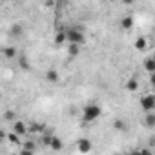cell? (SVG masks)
Instances as JSON below:
<instances>
[{"label": "cell", "instance_id": "obj_1", "mask_svg": "<svg viewBox=\"0 0 155 155\" xmlns=\"http://www.w3.org/2000/svg\"><path fill=\"white\" fill-rule=\"evenodd\" d=\"M101 113H102V110H101V106H97V104H90V106H86V108L82 110V117H84L86 122H91V120L99 119Z\"/></svg>", "mask_w": 155, "mask_h": 155}, {"label": "cell", "instance_id": "obj_2", "mask_svg": "<svg viewBox=\"0 0 155 155\" xmlns=\"http://www.w3.org/2000/svg\"><path fill=\"white\" fill-rule=\"evenodd\" d=\"M68 40L71 42V44H84L86 42V37H84V33L81 31V29H77V28H71L69 31H68Z\"/></svg>", "mask_w": 155, "mask_h": 155}, {"label": "cell", "instance_id": "obj_3", "mask_svg": "<svg viewBox=\"0 0 155 155\" xmlns=\"http://www.w3.org/2000/svg\"><path fill=\"white\" fill-rule=\"evenodd\" d=\"M140 108L146 113L153 111L155 110V95H144V97H140Z\"/></svg>", "mask_w": 155, "mask_h": 155}, {"label": "cell", "instance_id": "obj_4", "mask_svg": "<svg viewBox=\"0 0 155 155\" xmlns=\"http://www.w3.org/2000/svg\"><path fill=\"white\" fill-rule=\"evenodd\" d=\"M13 131L22 137V135H26L29 131V126L26 122H22V120H13Z\"/></svg>", "mask_w": 155, "mask_h": 155}, {"label": "cell", "instance_id": "obj_5", "mask_svg": "<svg viewBox=\"0 0 155 155\" xmlns=\"http://www.w3.org/2000/svg\"><path fill=\"white\" fill-rule=\"evenodd\" d=\"M79 151L81 153H88V151H91V142L88 140V139H79Z\"/></svg>", "mask_w": 155, "mask_h": 155}, {"label": "cell", "instance_id": "obj_6", "mask_svg": "<svg viewBox=\"0 0 155 155\" xmlns=\"http://www.w3.org/2000/svg\"><path fill=\"white\" fill-rule=\"evenodd\" d=\"M46 79H48V82H51V84H57V82L60 81V75H58L55 69H49V71L46 73Z\"/></svg>", "mask_w": 155, "mask_h": 155}, {"label": "cell", "instance_id": "obj_7", "mask_svg": "<svg viewBox=\"0 0 155 155\" xmlns=\"http://www.w3.org/2000/svg\"><path fill=\"white\" fill-rule=\"evenodd\" d=\"M144 126L146 128H155V113L153 111H148L146 117H144Z\"/></svg>", "mask_w": 155, "mask_h": 155}, {"label": "cell", "instance_id": "obj_8", "mask_svg": "<svg viewBox=\"0 0 155 155\" xmlns=\"http://www.w3.org/2000/svg\"><path fill=\"white\" fill-rule=\"evenodd\" d=\"M146 48H148V40H146L144 37L135 38V49H137V51H144Z\"/></svg>", "mask_w": 155, "mask_h": 155}, {"label": "cell", "instance_id": "obj_9", "mask_svg": "<svg viewBox=\"0 0 155 155\" xmlns=\"http://www.w3.org/2000/svg\"><path fill=\"white\" fill-rule=\"evenodd\" d=\"M66 40H68V31H58V33L55 35V44H57V46L64 44Z\"/></svg>", "mask_w": 155, "mask_h": 155}, {"label": "cell", "instance_id": "obj_10", "mask_svg": "<svg viewBox=\"0 0 155 155\" xmlns=\"http://www.w3.org/2000/svg\"><path fill=\"white\" fill-rule=\"evenodd\" d=\"M49 148H51L53 151H60V150H62V140H60L58 137H53V139H51V144H49Z\"/></svg>", "mask_w": 155, "mask_h": 155}, {"label": "cell", "instance_id": "obj_11", "mask_svg": "<svg viewBox=\"0 0 155 155\" xmlns=\"http://www.w3.org/2000/svg\"><path fill=\"white\" fill-rule=\"evenodd\" d=\"M144 69L150 71V73H155V58H153V57L144 60Z\"/></svg>", "mask_w": 155, "mask_h": 155}, {"label": "cell", "instance_id": "obj_12", "mask_svg": "<svg viewBox=\"0 0 155 155\" xmlns=\"http://www.w3.org/2000/svg\"><path fill=\"white\" fill-rule=\"evenodd\" d=\"M120 26H122V29H131L133 28V17H124L120 20Z\"/></svg>", "mask_w": 155, "mask_h": 155}, {"label": "cell", "instance_id": "obj_13", "mask_svg": "<svg viewBox=\"0 0 155 155\" xmlns=\"http://www.w3.org/2000/svg\"><path fill=\"white\" fill-rule=\"evenodd\" d=\"M4 57H6V58H15V57H17V48H15V46H8V48L4 49Z\"/></svg>", "mask_w": 155, "mask_h": 155}, {"label": "cell", "instance_id": "obj_14", "mask_svg": "<svg viewBox=\"0 0 155 155\" xmlns=\"http://www.w3.org/2000/svg\"><path fill=\"white\" fill-rule=\"evenodd\" d=\"M126 90H128V91H137V90H139V81H137V79H130V81L126 82Z\"/></svg>", "mask_w": 155, "mask_h": 155}, {"label": "cell", "instance_id": "obj_15", "mask_svg": "<svg viewBox=\"0 0 155 155\" xmlns=\"http://www.w3.org/2000/svg\"><path fill=\"white\" fill-rule=\"evenodd\" d=\"M79 51H81V44H69L68 53H69L71 57H77V55H79Z\"/></svg>", "mask_w": 155, "mask_h": 155}, {"label": "cell", "instance_id": "obj_16", "mask_svg": "<svg viewBox=\"0 0 155 155\" xmlns=\"http://www.w3.org/2000/svg\"><path fill=\"white\" fill-rule=\"evenodd\" d=\"M11 35H13L15 38H18V37L22 35V26H20V24H15V26L11 28Z\"/></svg>", "mask_w": 155, "mask_h": 155}, {"label": "cell", "instance_id": "obj_17", "mask_svg": "<svg viewBox=\"0 0 155 155\" xmlns=\"http://www.w3.org/2000/svg\"><path fill=\"white\" fill-rule=\"evenodd\" d=\"M113 128H115V130H119V131H122V130H126V124H124V120L117 119V120L113 122Z\"/></svg>", "mask_w": 155, "mask_h": 155}, {"label": "cell", "instance_id": "obj_18", "mask_svg": "<svg viewBox=\"0 0 155 155\" xmlns=\"http://www.w3.org/2000/svg\"><path fill=\"white\" fill-rule=\"evenodd\" d=\"M8 139H9V142H13V144H18V142H20V140H18V139H20V135H18V133H15V131H11V133L8 135Z\"/></svg>", "mask_w": 155, "mask_h": 155}, {"label": "cell", "instance_id": "obj_19", "mask_svg": "<svg viewBox=\"0 0 155 155\" xmlns=\"http://www.w3.org/2000/svg\"><path fill=\"white\" fill-rule=\"evenodd\" d=\"M29 131H37V133H42V131H44V126H42V124H31V126H29Z\"/></svg>", "mask_w": 155, "mask_h": 155}, {"label": "cell", "instance_id": "obj_20", "mask_svg": "<svg viewBox=\"0 0 155 155\" xmlns=\"http://www.w3.org/2000/svg\"><path fill=\"white\" fill-rule=\"evenodd\" d=\"M18 64H20V68H22V69H29V64H28V60H26L24 57H20V60H18Z\"/></svg>", "mask_w": 155, "mask_h": 155}, {"label": "cell", "instance_id": "obj_21", "mask_svg": "<svg viewBox=\"0 0 155 155\" xmlns=\"http://www.w3.org/2000/svg\"><path fill=\"white\" fill-rule=\"evenodd\" d=\"M51 139H53L51 135H42V142H44L46 146H49V144H51Z\"/></svg>", "mask_w": 155, "mask_h": 155}, {"label": "cell", "instance_id": "obj_22", "mask_svg": "<svg viewBox=\"0 0 155 155\" xmlns=\"http://www.w3.org/2000/svg\"><path fill=\"white\" fill-rule=\"evenodd\" d=\"M150 82H151V86L155 88V73H151V77H150Z\"/></svg>", "mask_w": 155, "mask_h": 155}, {"label": "cell", "instance_id": "obj_23", "mask_svg": "<svg viewBox=\"0 0 155 155\" xmlns=\"http://www.w3.org/2000/svg\"><path fill=\"white\" fill-rule=\"evenodd\" d=\"M6 119H8V120H13V113H11V111H8V113H6Z\"/></svg>", "mask_w": 155, "mask_h": 155}, {"label": "cell", "instance_id": "obj_24", "mask_svg": "<svg viewBox=\"0 0 155 155\" xmlns=\"http://www.w3.org/2000/svg\"><path fill=\"white\" fill-rule=\"evenodd\" d=\"M122 2H124V4H126V6H131V4H133V2H135V0H122Z\"/></svg>", "mask_w": 155, "mask_h": 155}, {"label": "cell", "instance_id": "obj_25", "mask_svg": "<svg viewBox=\"0 0 155 155\" xmlns=\"http://www.w3.org/2000/svg\"><path fill=\"white\" fill-rule=\"evenodd\" d=\"M111 2H117V0H111Z\"/></svg>", "mask_w": 155, "mask_h": 155}, {"label": "cell", "instance_id": "obj_26", "mask_svg": "<svg viewBox=\"0 0 155 155\" xmlns=\"http://www.w3.org/2000/svg\"><path fill=\"white\" fill-rule=\"evenodd\" d=\"M153 58H155V53H153Z\"/></svg>", "mask_w": 155, "mask_h": 155}]
</instances>
